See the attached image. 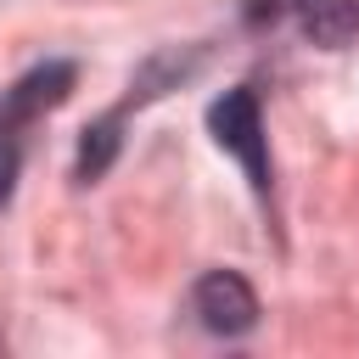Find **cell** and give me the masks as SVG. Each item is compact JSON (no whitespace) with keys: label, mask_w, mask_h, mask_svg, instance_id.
Returning <instances> with one entry per match:
<instances>
[{"label":"cell","mask_w":359,"mask_h":359,"mask_svg":"<svg viewBox=\"0 0 359 359\" xmlns=\"http://www.w3.org/2000/svg\"><path fill=\"white\" fill-rule=\"evenodd\" d=\"M129 107L123 101H112L101 118H90L84 129H79V140H73V185H95V180H107V168L118 163V151H123V129H129Z\"/></svg>","instance_id":"obj_5"},{"label":"cell","mask_w":359,"mask_h":359,"mask_svg":"<svg viewBox=\"0 0 359 359\" xmlns=\"http://www.w3.org/2000/svg\"><path fill=\"white\" fill-rule=\"evenodd\" d=\"M191 314L208 337H224V342H241L258 331L264 320V303L252 292V280L241 269H202L196 286H191Z\"/></svg>","instance_id":"obj_2"},{"label":"cell","mask_w":359,"mask_h":359,"mask_svg":"<svg viewBox=\"0 0 359 359\" xmlns=\"http://www.w3.org/2000/svg\"><path fill=\"white\" fill-rule=\"evenodd\" d=\"M208 135L224 157L241 163L258 208L275 219V163H269V135H264V101L258 84H230L224 95L208 101Z\"/></svg>","instance_id":"obj_1"},{"label":"cell","mask_w":359,"mask_h":359,"mask_svg":"<svg viewBox=\"0 0 359 359\" xmlns=\"http://www.w3.org/2000/svg\"><path fill=\"white\" fill-rule=\"evenodd\" d=\"M22 123L11 118V107L0 101V208H11L17 196V174H22Z\"/></svg>","instance_id":"obj_7"},{"label":"cell","mask_w":359,"mask_h":359,"mask_svg":"<svg viewBox=\"0 0 359 359\" xmlns=\"http://www.w3.org/2000/svg\"><path fill=\"white\" fill-rule=\"evenodd\" d=\"M73 84H79V62L50 56V62H34L28 73H17L11 90H0V101L11 107V118H17L22 129H34L45 112H56V107L73 95Z\"/></svg>","instance_id":"obj_3"},{"label":"cell","mask_w":359,"mask_h":359,"mask_svg":"<svg viewBox=\"0 0 359 359\" xmlns=\"http://www.w3.org/2000/svg\"><path fill=\"white\" fill-rule=\"evenodd\" d=\"M208 62V50L202 45H163V50H151L140 67H135V79L123 84V107L129 112H140V107H151V101H163L168 90H180L185 79H196V67Z\"/></svg>","instance_id":"obj_4"},{"label":"cell","mask_w":359,"mask_h":359,"mask_svg":"<svg viewBox=\"0 0 359 359\" xmlns=\"http://www.w3.org/2000/svg\"><path fill=\"white\" fill-rule=\"evenodd\" d=\"M303 34L325 50H342L359 39V0H314L303 6Z\"/></svg>","instance_id":"obj_6"}]
</instances>
